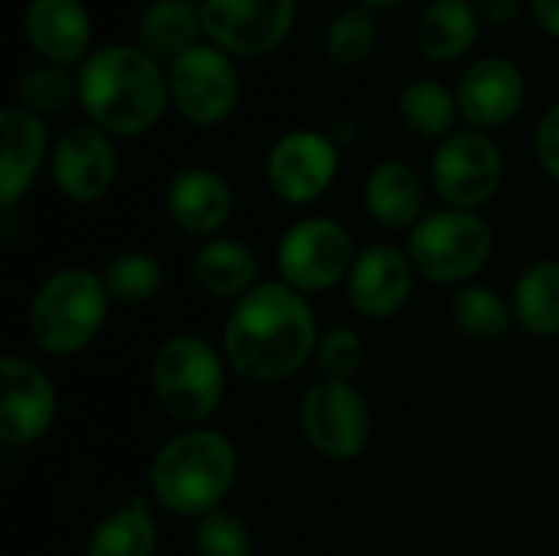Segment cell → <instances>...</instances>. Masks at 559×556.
I'll list each match as a JSON object with an SVG mask.
<instances>
[{
    "mask_svg": "<svg viewBox=\"0 0 559 556\" xmlns=\"http://www.w3.org/2000/svg\"><path fill=\"white\" fill-rule=\"evenodd\" d=\"M318 341V315L308 295L272 279L233 305L219 347L229 374L255 387H278L314 360Z\"/></svg>",
    "mask_w": 559,
    "mask_h": 556,
    "instance_id": "1",
    "label": "cell"
},
{
    "mask_svg": "<svg viewBox=\"0 0 559 556\" xmlns=\"http://www.w3.org/2000/svg\"><path fill=\"white\" fill-rule=\"evenodd\" d=\"M79 108L111 138H141L160 125L170 92L167 69L138 43H105L79 66Z\"/></svg>",
    "mask_w": 559,
    "mask_h": 556,
    "instance_id": "2",
    "label": "cell"
},
{
    "mask_svg": "<svg viewBox=\"0 0 559 556\" xmlns=\"http://www.w3.org/2000/svg\"><path fill=\"white\" fill-rule=\"evenodd\" d=\"M239 478V452L226 433L190 426L170 436L147 465V498L174 514L200 521L223 508Z\"/></svg>",
    "mask_w": 559,
    "mask_h": 556,
    "instance_id": "3",
    "label": "cell"
},
{
    "mask_svg": "<svg viewBox=\"0 0 559 556\" xmlns=\"http://www.w3.org/2000/svg\"><path fill=\"white\" fill-rule=\"evenodd\" d=\"M111 311V295L102 272L66 265L39 282L26 311V331L39 354L75 357L105 328Z\"/></svg>",
    "mask_w": 559,
    "mask_h": 556,
    "instance_id": "4",
    "label": "cell"
},
{
    "mask_svg": "<svg viewBox=\"0 0 559 556\" xmlns=\"http://www.w3.org/2000/svg\"><path fill=\"white\" fill-rule=\"evenodd\" d=\"M229 364L223 347L200 334H170L151 360V393L160 413L183 429L210 423L226 397Z\"/></svg>",
    "mask_w": 559,
    "mask_h": 556,
    "instance_id": "5",
    "label": "cell"
},
{
    "mask_svg": "<svg viewBox=\"0 0 559 556\" xmlns=\"http://www.w3.org/2000/svg\"><path fill=\"white\" fill-rule=\"evenodd\" d=\"M406 252L419 279L432 285H468L495 256V226L481 213L432 210L406 233Z\"/></svg>",
    "mask_w": 559,
    "mask_h": 556,
    "instance_id": "6",
    "label": "cell"
},
{
    "mask_svg": "<svg viewBox=\"0 0 559 556\" xmlns=\"http://www.w3.org/2000/svg\"><path fill=\"white\" fill-rule=\"evenodd\" d=\"M357 262L354 233L334 216L295 220L275 246L278 282L301 295H321L347 282Z\"/></svg>",
    "mask_w": 559,
    "mask_h": 556,
    "instance_id": "7",
    "label": "cell"
},
{
    "mask_svg": "<svg viewBox=\"0 0 559 556\" xmlns=\"http://www.w3.org/2000/svg\"><path fill=\"white\" fill-rule=\"evenodd\" d=\"M504 151L475 128H459L436 144L429 161V184L449 210L478 213L504 187Z\"/></svg>",
    "mask_w": 559,
    "mask_h": 556,
    "instance_id": "8",
    "label": "cell"
},
{
    "mask_svg": "<svg viewBox=\"0 0 559 556\" xmlns=\"http://www.w3.org/2000/svg\"><path fill=\"white\" fill-rule=\"evenodd\" d=\"M301 439L328 462H354L373 439L367 397L347 380H318L298 400Z\"/></svg>",
    "mask_w": 559,
    "mask_h": 556,
    "instance_id": "9",
    "label": "cell"
},
{
    "mask_svg": "<svg viewBox=\"0 0 559 556\" xmlns=\"http://www.w3.org/2000/svg\"><path fill=\"white\" fill-rule=\"evenodd\" d=\"M167 92L174 111L193 128H216L239 108L242 79L229 52L200 43L167 62Z\"/></svg>",
    "mask_w": 559,
    "mask_h": 556,
    "instance_id": "10",
    "label": "cell"
},
{
    "mask_svg": "<svg viewBox=\"0 0 559 556\" xmlns=\"http://www.w3.org/2000/svg\"><path fill=\"white\" fill-rule=\"evenodd\" d=\"M206 43L233 59L275 52L295 29L298 0H200Z\"/></svg>",
    "mask_w": 559,
    "mask_h": 556,
    "instance_id": "11",
    "label": "cell"
},
{
    "mask_svg": "<svg viewBox=\"0 0 559 556\" xmlns=\"http://www.w3.org/2000/svg\"><path fill=\"white\" fill-rule=\"evenodd\" d=\"M341 167V147L328 131L295 128L275 138L265 154V184L285 206H308L321 200Z\"/></svg>",
    "mask_w": 559,
    "mask_h": 556,
    "instance_id": "12",
    "label": "cell"
},
{
    "mask_svg": "<svg viewBox=\"0 0 559 556\" xmlns=\"http://www.w3.org/2000/svg\"><path fill=\"white\" fill-rule=\"evenodd\" d=\"M49 177H52V187L69 203H79V206L98 203L102 197H108L118 177L115 138L95 128L92 121L62 128L49 151Z\"/></svg>",
    "mask_w": 559,
    "mask_h": 556,
    "instance_id": "13",
    "label": "cell"
},
{
    "mask_svg": "<svg viewBox=\"0 0 559 556\" xmlns=\"http://www.w3.org/2000/svg\"><path fill=\"white\" fill-rule=\"evenodd\" d=\"M0 380H3V397H0V442L7 449H26L39 442L59 413V393L52 377L16 354H7L0 360Z\"/></svg>",
    "mask_w": 559,
    "mask_h": 556,
    "instance_id": "14",
    "label": "cell"
},
{
    "mask_svg": "<svg viewBox=\"0 0 559 556\" xmlns=\"http://www.w3.org/2000/svg\"><path fill=\"white\" fill-rule=\"evenodd\" d=\"M416 279L419 272L406 249L393 242H373L357 252V262L344 282L347 305L367 321H390L409 305Z\"/></svg>",
    "mask_w": 559,
    "mask_h": 556,
    "instance_id": "15",
    "label": "cell"
},
{
    "mask_svg": "<svg viewBox=\"0 0 559 556\" xmlns=\"http://www.w3.org/2000/svg\"><path fill=\"white\" fill-rule=\"evenodd\" d=\"M524 95H527L524 69L508 56H478L462 69L455 82L462 121H468V128L485 134L511 125L524 108Z\"/></svg>",
    "mask_w": 559,
    "mask_h": 556,
    "instance_id": "16",
    "label": "cell"
},
{
    "mask_svg": "<svg viewBox=\"0 0 559 556\" xmlns=\"http://www.w3.org/2000/svg\"><path fill=\"white\" fill-rule=\"evenodd\" d=\"M164 206L180 233L206 242L229 226L236 210V193L219 170L190 164L174 170V177L167 180Z\"/></svg>",
    "mask_w": 559,
    "mask_h": 556,
    "instance_id": "17",
    "label": "cell"
},
{
    "mask_svg": "<svg viewBox=\"0 0 559 556\" xmlns=\"http://www.w3.org/2000/svg\"><path fill=\"white\" fill-rule=\"evenodd\" d=\"M92 16L82 0H29L23 10V39L49 66H82L92 56Z\"/></svg>",
    "mask_w": 559,
    "mask_h": 556,
    "instance_id": "18",
    "label": "cell"
},
{
    "mask_svg": "<svg viewBox=\"0 0 559 556\" xmlns=\"http://www.w3.org/2000/svg\"><path fill=\"white\" fill-rule=\"evenodd\" d=\"M0 210H13L29 193L43 164H49V128L20 105H7L0 111Z\"/></svg>",
    "mask_w": 559,
    "mask_h": 556,
    "instance_id": "19",
    "label": "cell"
},
{
    "mask_svg": "<svg viewBox=\"0 0 559 556\" xmlns=\"http://www.w3.org/2000/svg\"><path fill=\"white\" fill-rule=\"evenodd\" d=\"M364 206L373 223L390 233H409L426 216V180L400 157H386L364 177Z\"/></svg>",
    "mask_w": 559,
    "mask_h": 556,
    "instance_id": "20",
    "label": "cell"
},
{
    "mask_svg": "<svg viewBox=\"0 0 559 556\" xmlns=\"http://www.w3.org/2000/svg\"><path fill=\"white\" fill-rule=\"evenodd\" d=\"M190 272H193V282L200 292H206L210 298H219V301H233V305L262 285L259 256L242 239H233V236L206 239L193 252Z\"/></svg>",
    "mask_w": 559,
    "mask_h": 556,
    "instance_id": "21",
    "label": "cell"
},
{
    "mask_svg": "<svg viewBox=\"0 0 559 556\" xmlns=\"http://www.w3.org/2000/svg\"><path fill=\"white\" fill-rule=\"evenodd\" d=\"M134 39L157 62H174L187 49L206 43L200 0H147L138 13Z\"/></svg>",
    "mask_w": 559,
    "mask_h": 556,
    "instance_id": "22",
    "label": "cell"
},
{
    "mask_svg": "<svg viewBox=\"0 0 559 556\" xmlns=\"http://www.w3.org/2000/svg\"><path fill=\"white\" fill-rule=\"evenodd\" d=\"M481 33V16L475 0H429L416 20V49L429 62L465 59Z\"/></svg>",
    "mask_w": 559,
    "mask_h": 556,
    "instance_id": "23",
    "label": "cell"
},
{
    "mask_svg": "<svg viewBox=\"0 0 559 556\" xmlns=\"http://www.w3.org/2000/svg\"><path fill=\"white\" fill-rule=\"evenodd\" d=\"M157 547L160 531L154 518V501L134 495L92 528L85 556H157Z\"/></svg>",
    "mask_w": 559,
    "mask_h": 556,
    "instance_id": "24",
    "label": "cell"
},
{
    "mask_svg": "<svg viewBox=\"0 0 559 556\" xmlns=\"http://www.w3.org/2000/svg\"><path fill=\"white\" fill-rule=\"evenodd\" d=\"M400 121L409 134L423 141H445L449 134L459 131V98L455 88L442 85L439 79H413L403 85L396 98Z\"/></svg>",
    "mask_w": 559,
    "mask_h": 556,
    "instance_id": "25",
    "label": "cell"
},
{
    "mask_svg": "<svg viewBox=\"0 0 559 556\" xmlns=\"http://www.w3.org/2000/svg\"><path fill=\"white\" fill-rule=\"evenodd\" d=\"M514 321L531 338H557L559 334V259L531 262L511 295Z\"/></svg>",
    "mask_w": 559,
    "mask_h": 556,
    "instance_id": "26",
    "label": "cell"
},
{
    "mask_svg": "<svg viewBox=\"0 0 559 556\" xmlns=\"http://www.w3.org/2000/svg\"><path fill=\"white\" fill-rule=\"evenodd\" d=\"M449 315H452L455 331L468 338L472 344H498L518 324L511 301L481 282H468L455 288L449 298Z\"/></svg>",
    "mask_w": 559,
    "mask_h": 556,
    "instance_id": "27",
    "label": "cell"
},
{
    "mask_svg": "<svg viewBox=\"0 0 559 556\" xmlns=\"http://www.w3.org/2000/svg\"><path fill=\"white\" fill-rule=\"evenodd\" d=\"M377 43H380L377 16L370 10L357 7V3L337 10L328 20L324 36H321L328 62L337 66V69H354V66L367 62L377 52Z\"/></svg>",
    "mask_w": 559,
    "mask_h": 556,
    "instance_id": "28",
    "label": "cell"
},
{
    "mask_svg": "<svg viewBox=\"0 0 559 556\" xmlns=\"http://www.w3.org/2000/svg\"><path fill=\"white\" fill-rule=\"evenodd\" d=\"M102 282H105L111 301H118L124 308H138L160 295L164 265L157 256H151L144 249H128V252H118L115 259H108V265L102 269Z\"/></svg>",
    "mask_w": 559,
    "mask_h": 556,
    "instance_id": "29",
    "label": "cell"
},
{
    "mask_svg": "<svg viewBox=\"0 0 559 556\" xmlns=\"http://www.w3.org/2000/svg\"><path fill=\"white\" fill-rule=\"evenodd\" d=\"M13 92H16L13 105L46 121L49 115H62L79 102V79L62 66L36 62L16 79Z\"/></svg>",
    "mask_w": 559,
    "mask_h": 556,
    "instance_id": "30",
    "label": "cell"
},
{
    "mask_svg": "<svg viewBox=\"0 0 559 556\" xmlns=\"http://www.w3.org/2000/svg\"><path fill=\"white\" fill-rule=\"evenodd\" d=\"M252 531L249 524L219 508L193 524V554L197 556H252Z\"/></svg>",
    "mask_w": 559,
    "mask_h": 556,
    "instance_id": "31",
    "label": "cell"
},
{
    "mask_svg": "<svg viewBox=\"0 0 559 556\" xmlns=\"http://www.w3.org/2000/svg\"><path fill=\"white\" fill-rule=\"evenodd\" d=\"M314 360H318V370H321L324 380H347V383H354V377L360 374V367L367 360L364 338L350 324H334V328L321 331Z\"/></svg>",
    "mask_w": 559,
    "mask_h": 556,
    "instance_id": "32",
    "label": "cell"
},
{
    "mask_svg": "<svg viewBox=\"0 0 559 556\" xmlns=\"http://www.w3.org/2000/svg\"><path fill=\"white\" fill-rule=\"evenodd\" d=\"M534 157L540 170L559 184V102H554L534 128Z\"/></svg>",
    "mask_w": 559,
    "mask_h": 556,
    "instance_id": "33",
    "label": "cell"
},
{
    "mask_svg": "<svg viewBox=\"0 0 559 556\" xmlns=\"http://www.w3.org/2000/svg\"><path fill=\"white\" fill-rule=\"evenodd\" d=\"M475 7H478L481 23L498 26V29L511 26L521 16V0H475Z\"/></svg>",
    "mask_w": 559,
    "mask_h": 556,
    "instance_id": "34",
    "label": "cell"
},
{
    "mask_svg": "<svg viewBox=\"0 0 559 556\" xmlns=\"http://www.w3.org/2000/svg\"><path fill=\"white\" fill-rule=\"evenodd\" d=\"M531 20L540 26V33L559 39V0H527Z\"/></svg>",
    "mask_w": 559,
    "mask_h": 556,
    "instance_id": "35",
    "label": "cell"
},
{
    "mask_svg": "<svg viewBox=\"0 0 559 556\" xmlns=\"http://www.w3.org/2000/svg\"><path fill=\"white\" fill-rule=\"evenodd\" d=\"M357 121L350 118V115H341V118H334L331 121V128H328V138L344 151V147H350V144H357Z\"/></svg>",
    "mask_w": 559,
    "mask_h": 556,
    "instance_id": "36",
    "label": "cell"
},
{
    "mask_svg": "<svg viewBox=\"0 0 559 556\" xmlns=\"http://www.w3.org/2000/svg\"><path fill=\"white\" fill-rule=\"evenodd\" d=\"M357 7H364V10H390V7H396V3H403V0H354Z\"/></svg>",
    "mask_w": 559,
    "mask_h": 556,
    "instance_id": "37",
    "label": "cell"
}]
</instances>
